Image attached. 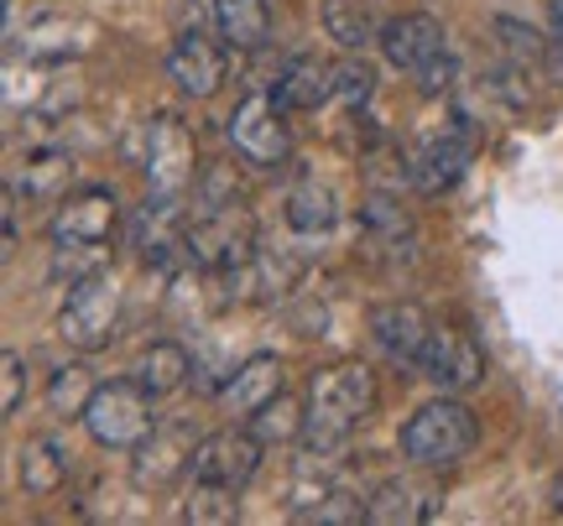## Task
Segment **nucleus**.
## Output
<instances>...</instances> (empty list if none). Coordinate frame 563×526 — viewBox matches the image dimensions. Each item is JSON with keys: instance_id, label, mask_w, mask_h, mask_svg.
<instances>
[{"instance_id": "nucleus-5", "label": "nucleus", "mask_w": 563, "mask_h": 526, "mask_svg": "<svg viewBox=\"0 0 563 526\" xmlns=\"http://www.w3.org/2000/svg\"><path fill=\"white\" fill-rule=\"evenodd\" d=\"M152 391L136 381V376H121V381H100L95 385V396L84 406V433L104 448V454H131L152 438V427H157V412H152Z\"/></svg>"}, {"instance_id": "nucleus-30", "label": "nucleus", "mask_w": 563, "mask_h": 526, "mask_svg": "<svg viewBox=\"0 0 563 526\" xmlns=\"http://www.w3.org/2000/svg\"><path fill=\"white\" fill-rule=\"evenodd\" d=\"M548 74L563 89V0H548Z\"/></svg>"}, {"instance_id": "nucleus-4", "label": "nucleus", "mask_w": 563, "mask_h": 526, "mask_svg": "<svg viewBox=\"0 0 563 526\" xmlns=\"http://www.w3.org/2000/svg\"><path fill=\"white\" fill-rule=\"evenodd\" d=\"M121 328V277L110 266H95L68 282L63 292V307H58V339L79 355H100L110 349Z\"/></svg>"}, {"instance_id": "nucleus-22", "label": "nucleus", "mask_w": 563, "mask_h": 526, "mask_svg": "<svg viewBox=\"0 0 563 526\" xmlns=\"http://www.w3.org/2000/svg\"><path fill=\"white\" fill-rule=\"evenodd\" d=\"M282 220L292 224L298 235H323V230H334V224H340V199H334V188H329V182L302 178V182L287 188Z\"/></svg>"}, {"instance_id": "nucleus-6", "label": "nucleus", "mask_w": 563, "mask_h": 526, "mask_svg": "<svg viewBox=\"0 0 563 526\" xmlns=\"http://www.w3.org/2000/svg\"><path fill=\"white\" fill-rule=\"evenodd\" d=\"M224 142H230V152L245 167H262V172H272V167H282L292 157V125H287V110L272 100V89H251L230 110Z\"/></svg>"}, {"instance_id": "nucleus-14", "label": "nucleus", "mask_w": 563, "mask_h": 526, "mask_svg": "<svg viewBox=\"0 0 563 526\" xmlns=\"http://www.w3.org/2000/svg\"><path fill=\"white\" fill-rule=\"evenodd\" d=\"M361 240L365 250L376 256L382 266H412L418 261V224L402 214V203L386 199V193H371L361 203Z\"/></svg>"}, {"instance_id": "nucleus-15", "label": "nucleus", "mask_w": 563, "mask_h": 526, "mask_svg": "<svg viewBox=\"0 0 563 526\" xmlns=\"http://www.w3.org/2000/svg\"><path fill=\"white\" fill-rule=\"evenodd\" d=\"M365 324H371V339H376L386 360L402 365V370H418V355L428 345V334H433V324H428V313L418 303H376Z\"/></svg>"}, {"instance_id": "nucleus-1", "label": "nucleus", "mask_w": 563, "mask_h": 526, "mask_svg": "<svg viewBox=\"0 0 563 526\" xmlns=\"http://www.w3.org/2000/svg\"><path fill=\"white\" fill-rule=\"evenodd\" d=\"M382 391H376V376L371 365L361 360H334L319 365L308 376V423H302V454H319V459H334L361 423L376 412Z\"/></svg>"}, {"instance_id": "nucleus-27", "label": "nucleus", "mask_w": 563, "mask_h": 526, "mask_svg": "<svg viewBox=\"0 0 563 526\" xmlns=\"http://www.w3.org/2000/svg\"><path fill=\"white\" fill-rule=\"evenodd\" d=\"M95 376L84 370V365H58L53 376H47V406L58 412V417H84V406L95 396Z\"/></svg>"}, {"instance_id": "nucleus-23", "label": "nucleus", "mask_w": 563, "mask_h": 526, "mask_svg": "<svg viewBox=\"0 0 563 526\" xmlns=\"http://www.w3.org/2000/svg\"><path fill=\"white\" fill-rule=\"evenodd\" d=\"M319 21H323V32H329V42L344 47V53H365L371 42L382 37V21H376L371 0H323Z\"/></svg>"}, {"instance_id": "nucleus-7", "label": "nucleus", "mask_w": 563, "mask_h": 526, "mask_svg": "<svg viewBox=\"0 0 563 526\" xmlns=\"http://www.w3.org/2000/svg\"><path fill=\"white\" fill-rule=\"evenodd\" d=\"M121 224V199L115 188H100V182H84V188H68L58 203H53V220H47V240L63 245V250H95L100 256L110 235Z\"/></svg>"}, {"instance_id": "nucleus-8", "label": "nucleus", "mask_w": 563, "mask_h": 526, "mask_svg": "<svg viewBox=\"0 0 563 526\" xmlns=\"http://www.w3.org/2000/svg\"><path fill=\"white\" fill-rule=\"evenodd\" d=\"M141 178H146L152 193H167V199H183V193L199 182V146H194V131H188L178 115H167V110L146 121Z\"/></svg>"}, {"instance_id": "nucleus-17", "label": "nucleus", "mask_w": 563, "mask_h": 526, "mask_svg": "<svg viewBox=\"0 0 563 526\" xmlns=\"http://www.w3.org/2000/svg\"><path fill=\"white\" fill-rule=\"evenodd\" d=\"M272 100L298 115V110H319L323 100H334V68L319 58V53H298V58L282 63L277 83H272Z\"/></svg>"}, {"instance_id": "nucleus-21", "label": "nucleus", "mask_w": 563, "mask_h": 526, "mask_svg": "<svg viewBox=\"0 0 563 526\" xmlns=\"http://www.w3.org/2000/svg\"><path fill=\"white\" fill-rule=\"evenodd\" d=\"M74 182V157L63 146H37L26 152V163L11 172V193H26V199H53L58 203Z\"/></svg>"}, {"instance_id": "nucleus-13", "label": "nucleus", "mask_w": 563, "mask_h": 526, "mask_svg": "<svg viewBox=\"0 0 563 526\" xmlns=\"http://www.w3.org/2000/svg\"><path fill=\"white\" fill-rule=\"evenodd\" d=\"M418 376L428 385H439V391H470V385L485 381V349L460 334V328H433L428 334V345L418 355Z\"/></svg>"}, {"instance_id": "nucleus-19", "label": "nucleus", "mask_w": 563, "mask_h": 526, "mask_svg": "<svg viewBox=\"0 0 563 526\" xmlns=\"http://www.w3.org/2000/svg\"><path fill=\"white\" fill-rule=\"evenodd\" d=\"M209 16L235 53H262L272 42V5L266 0H209Z\"/></svg>"}, {"instance_id": "nucleus-18", "label": "nucleus", "mask_w": 563, "mask_h": 526, "mask_svg": "<svg viewBox=\"0 0 563 526\" xmlns=\"http://www.w3.org/2000/svg\"><path fill=\"white\" fill-rule=\"evenodd\" d=\"M16 474L26 495H58L74 474V448L63 444L58 433H42V438H26V448L16 454Z\"/></svg>"}, {"instance_id": "nucleus-11", "label": "nucleus", "mask_w": 563, "mask_h": 526, "mask_svg": "<svg viewBox=\"0 0 563 526\" xmlns=\"http://www.w3.org/2000/svg\"><path fill=\"white\" fill-rule=\"evenodd\" d=\"M266 444L251 433V427H224V433H209L194 448V465H188V480H203V485H224V490H245L262 469Z\"/></svg>"}, {"instance_id": "nucleus-16", "label": "nucleus", "mask_w": 563, "mask_h": 526, "mask_svg": "<svg viewBox=\"0 0 563 526\" xmlns=\"http://www.w3.org/2000/svg\"><path fill=\"white\" fill-rule=\"evenodd\" d=\"M287 391V370L272 349H256V355H245L220 385V402L235 412V417H251V412H262L272 396Z\"/></svg>"}, {"instance_id": "nucleus-10", "label": "nucleus", "mask_w": 563, "mask_h": 526, "mask_svg": "<svg viewBox=\"0 0 563 526\" xmlns=\"http://www.w3.org/2000/svg\"><path fill=\"white\" fill-rule=\"evenodd\" d=\"M230 74V42L209 37L203 26H183L167 47V79L178 83L183 100H214Z\"/></svg>"}, {"instance_id": "nucleus-29", "label": "nucleus", "mask_w": 563, "mask_h": 526, "mask_svg": "<svg viewBox=\"0 0 563 526\" xmlns=\"http://www.w3.org/2000/svg\"><path fill=\"white\" fill-rule=\"evenodd\" d=\"M0 376H5L0 412H5V417H16V412H21V396H26V360H21L16 349H5V355H0Z\"/></svg>"}, {"instance_id": "nucleus-28", "label": "nucleus", "mask_w": 563, "mask_h": 526, "mask_svg": "<svg viewBox=\"0 0 563 526\" xmlns=\"http://www.w3.org/2000/svg\"><path fill=\"white\" fill-rule=\"evenodd\" d=\"M371 94H376V74H371L365 63H344V68H334V100H340L350 115L365 110Z\"/></svg>"}, {"instance_id": "nucleus-20", "label": "nucleus", "mask_w": 563, "mask_h": 526, "mask_svg": "<svg viewBox=\"0 0 563 526\" xmlns=\"http://www.w3.org/2000/svg\"><path fill=\"white\" fill-rule=\"evenodd\" d=\"M131 376H136V381L162 402V396H178L183 385L199 376V360H194L178 339H157V345L141 349V360H136V370H131Z\"/></svg>"}, {"instance_id": "nucleus-24", "label": "nucleus", "mask_w": 563, "mask_h": 526, "mask_svg": "<svg viewBox=\"0 0 563 526\" xmlns=\"http://www.w3.org/2000/svg\"><path fill=\"white\" fill-rule=\"evenodd\" d=\"M433 516V495L418 490L412 480H386L365 495V522L397 526V522H428Z\"/></svg>"}, {"instance_id": "nucleus-12", "label": "nucleus", "mask_w": 563, "mask_h": 526, "mask_svg": "<svg viewBox=\"0 0 563 526\" xmlns=\"http://www.w3.org/2000/svg\"><path fill=\"white\" fill-rule=\"evenodd\" d=\"M194 448H199V433H194V423H183V417H173V423H157L146 444L131 448V485H136V490H167V485H178L183 474H188V465H194Z\"/></svg>"}, {"instance_id": "nucleus-9", "label": "nucleus", "mask_w": 563, "mask_h": 526, "mask_svg": "<svg viewBox=\"0 0 563 526\" xmlns=\"http://www.w3.org/2000/svg\"><path fill=\"white\" fill-rule=\"evenodd\" d=\"M470 157H475V125L464 121V115H454L443 131H433V136H422V142L412 146L407 182L418 188L422 199H439V193H449V188L464 178Z\"/></svg>"}, {"instance_id": "nucleus-26", "label": "nucleus", "mask_w": 563, "mask_h": 526, "mask_svg": "<svg viewBox=\"0 0 563 526\" xmlns=\"http://www.w3.org/2000/svg\"><path fill=\"white\" fill-rule=\"evenodd\" d=\"M183 522H194V526H230V522H241V490H224V485H203V480H194L188 501H183Z\"/></svg>"}, {"instance_id": "nucleus-3", "label": "nucleus", "mask_w": 563, "mask_h": 526, "mask_svg": "<svg viewBox=\"0 0 563 526\" xmlns=\"http://www.w3.org/2000/svg\"><path fill=\"white\" fill-rule=\"evenodd\" d=\"M382 53L397 74H407L418 83L428 100L449 94V83H454V47H449V32H443L439 16H428V11L391 16L382 26Z\"/></svg>"}, {"instance_id": "nucleus-25", "label": "nucleus", "mask_w": 563, "mask_h": 526, "mask_svg": "<svg viewBox=\"0 0 563 526\" xmlns=\"http://www.w3.org/2000/svg\"><path fill=\"white\" fill-rule=\"evenodd\" d=\"M251 423V433L262 438L266 448H277V444H292V438H302V423H308V402H298V396H272V402L262 406V412H251L245 417Z\"/></svg>"}, {"instance_id": "nucleus-2", "label": "nucleus", "mask_w": 563, "mask_h": 526, "mask_svg": "<svg viewBox=\"0 0 563 526\" xmlns=\"http://www.w3.org/2000/svg\"><path fill=\"white\" fill-rule=\"evenodd\" d=\"M475 444H481V423L454 391H439L402 423V459L418 469H454L475 454Z\"/></svg>"}]
</instances>
